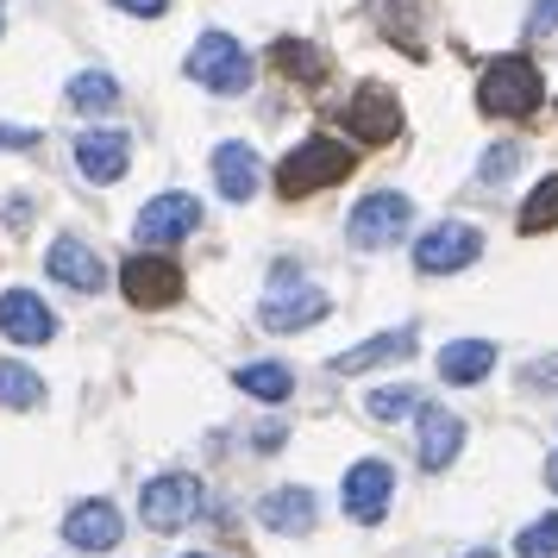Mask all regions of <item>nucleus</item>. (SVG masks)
Segmentation results:
<instances>
[{"label":"nucleus","mask_w":558,"mask_h":558,"mask_svg":"<svg viewBox=\"0 0 558 558\" xmlns=\"http://www.w3.org/2000/svg\"><path fill=\"white\" fill-rule=\"evenodd\" d=\"M364 408H371L377 421H402V414H421V408H427V396L408 383V389H377V396H371Z\"/></svg>","instance_id":"obj_27"},{"label":"nucleus","mask_w":558,"mask_h":558,"mask_svg":"<svg viewBox=\"0 0 558 558\" xmlns=\"http://www.w3.org/2000/svg\"><path fill=\"white\" fill-rule=\"evenodd\" d=\"M477 257H483V232L464 227V220H439V227H427L414 239V270L421 277H452V270L477 264Z\"/></svg>","instance_id":"obj_7"},{"label":"nucleus","mask_w":558,"mask_h":558,"mask_svg":"<svg viewBox=\"0 0 558 558\" xmlns=\"http://www.w3.org/2000/svg\"><path fill=\"white\" fill-rule=\"evenodd\" d=\"M514 553H521V558H558V514L527 521V527H521V539H514Z\"/></svg>","instance_id":"obj_26"},{"label":"nucleus","mask_w":558,"mask_h":558,"mask_svg":"<svg viewBox=\"0 0 558 558\" xmlns=\"http://www.w3.org/2000/svg\"><path fill=\"white\" fill-rule=\"evenodd\" d=\"M464 558H496V553H489V546H477V553H464Z\"/></svg>","instance_id":"obj_35"},{"label":"nucleus","mask_w":558,"mask_h":558,"mask_svg":"<svg viewBox=\"0 0 558 558\" xmlns=\"http://www.w3.org/2000/svg\"><path fill=\"white\" fill-rule=\"evenodd\" d=\"M270 70L289 82H302V88H314V82H327V51H314L307 38H277L270 45Z\"/></svg>","instance_id":"obj_21"},{"label":"nucleus","mask_w":558,"mask_h":558,"mask_svg":"<svg viewBox=\"0 0 558 558\" xmlns=\"http://www.w3.org/2000/svg\"><path fill=\"white\" fill-rule=\"evenodd\" d=\"M514 170H521V145H496V151H483V163H477L483 182H508Z\"/></svg>","instance_id":"obj_28"},{"label":"nucleus","mask_w":558,"mask_h":558,"mask_svg":"<svg viewBox=\"0 0 558 558\" xmlns=\"http://www.w3.org/2000/svg\"><path fill=\"white\" fill-rule=\"evenodd\" d=\"M70 151H76V170L95 189H107V182H120L126 177V163H132V138L120 126H88L70 138Z\"/></svg>","instance_id":"obj_8"},{"label":"nucleus","mask_w":558,"mask_h":558,"mask_svg":"<svg viewBox=\"0 0 558 558\" xmlns=\"http://www.w3.org/2000/svg\"><path fill=\"white\" fill-rule=\"evenodd\" d=\"M352 145H339V138H327V132H314V138H302L295 151L277 163V195H289V202H302V195H320V189H332V182L352 177Z\"/></svg>","instance_id":"obj_2"},{"label":"nucleus","mask_w":558,"mask_h":558,"mask_svg":"<svg viewBox=\"0 0 558 558\" xmlns=\"http://www.w3.org/2000/svg\"><path fill=\"white\" fill-rule=\"evenodd\" d=\"M546 483H553V489H558V452L546 458Z\"/></svg>","instance_id":"obj_34"},{"label":"nucleus","mask_w":558,"mask_h":558,"mask_svg":"<svg viewBox=\"0 0 558 558\" xmlns=\"http://www.w3.org/2000/svg\"><path fill=\"white\" fill-rule=\"evenodd\" d=\"M396 502V471L383 464V458H357L352 471H345V514L364 521V527H377L383 514Z\"/></svg>","instance_id":"obj_12"},{"label":"nucleus","mask_w":558,"mask_h":558,"mask_svg":"<svg viewBox=\"0 0 558 558\" xmlns=\"http://www.w3.org/2000/svg\"><path fill=\"white\" fill-rule=\"evenodd\" d=\"M408 227H414V202L396 195V189H377V195H364L352 207L345 239H352V252H389V245L408 239Z\"/></svg>","instance_id":"obj_4"},{"label":"nucleus","mask_w":558,"mask_h":558,"mask_svg":"<svg viewBox=\"0 0 558 558\" xmlns=\"http://www.w3.org/2000/svg\"><path fill=\"white\" fill-rule=\"evenodd\" d=\"M257 521L270 533H307L314 521H320V502H314V489H270L264 502H257Z\"/></svg>","instance_id":"obj_17"},{"label":"nucleus","mask_w":558,"mask_h":558,"mask_svg":"<svg viewBox=\"0 0 558 558\" xmlns=\"http://www.w3.org/2000/svg\"><path fill=\"white\" fill-rule=\"evenodd\" d=\"M38 145V126H0V151H32Z\"/></svg>","instance_id":"obj_30"},{"label":"nucleus","mask_w":558,"mask_h":558,"mask_svg":"<svg viewBox=\"0 0 558 558\" xmlns=\"http://www.w3.org/2000/svg\"><path fill=\"white\" fill-rule=\"evenodd\" d=\"M214 182H220V195H227V202H252L257 182H264V163H257L252 145H239V138H232V145L214 151Z\"/></svg>","instance_id":"obj_18"},{"label":"nucleus","mask_w":558,"mask_h":558,"mask_svg":"<svg viewBox=\"0 0 558 558\" xmlns=\"http://www.w3.org/2000/svg\"><path fill=\"white\" fill-rule=\"evenodd\" d=\"M558 227V177H539L527 202H521V232H553Z\"/></svg>","instance_id":"obj_25"},{"label":"nucleus","mask_w":558,"mask_h":558,"mask_svg":"<svg viewBox=\"0 0 558 558\" xmlns=\"http://www.w3.org/2000/svg\"><path fill=\"white\" fill-rule=\"evenodd\" d=\"M521 377H527V389H546V396H558V352H553V357H533Z\"/></svg>","instance_id":"obj_29"},{"label":"nucleus","mask_w":558,"mask_h":558,"mask_svg":"<svg viewBox=\"0 0 558 558\" xmlns=\"http://www.w3.org/2000/svg\"><path fill=\"white\" fill-rule=\"evenodd\" d=\"M0 26H7V7H0Z\"/></svg>","instance_id":"obj_36"},{"label":"nucleus","mask_w":558,"mask_h":558,"mask_svg":"<svg viewBox=\"0 0 558 558\" xmlns=\"http://www.w3.org/2000/svg\"><path fill=\"white\" fill-rule=\"evenodd\" d=\"M38 402H45L38 371H26V364H0V408H38Z\"/></svg>","instance_id":"obj_24"},{"label":"nucleus","mask_w":558,"mask_h":558,"mask_svg":"<svg viewBox=\"0 0 558 558\" xmlns=\"http://www.w3.org/2000/svg\"><path fill=\"white\" fill-rule=\"evenodd\" d=\"M546 101V82H539V63L521 51L508 57H489L477 76V107L489 120H527L533 107Z\"/></svg>","instance_id":"obj_1"},{"label":"nucleus","mask_w":558,"mask_h":558,"mask_svg":"<svg viewBox=\"0 0 558 558\" xmlns=\"http://www.w3.org/2000/svg\"><path fill=\"white\" fill-rule=\"evenodd\" d=\"M327 307H332L327 289L302 282V270H295V264H277V277H270V289H264L257 320H264L270 332H307L314 320H327Z\"/></svg>","instance_id":"obj_3"},{"label":"nucleus","mask_w":558,"mask_h":558,"mask_svg":"<svg viewBox=\"0 0 558 558\" xmlns=\"http://www.w3.org/2000/svg\"><path fill=\"white\" fill-rule=\"evenodd\" d=\"M414 327H389L377 332V339H364V345H352V352L332 357V377H357V371H377V364H402V357H414Z\"/></svg>","instance_id":"obj_16"},{"label":"nucleus","mask_w":558,"mask_h":558,"mask_svg":"<svg viewBox=\"0 0 558 558\" xmlns=\"http://www.w3.org/2000/svg\"><path fill=\"white\" fill-rule=\"evenodd\" d=\"M63 539H70L76 553H113V546L126 539V521H120L113 502H76L70 521H63Z\"/></svg>","instance_id":"obj_13"},{"label":"nucleus","mask_w":558,"mask_h":558,"mask_svg":"<svg viewBox=\"0 0 558 558\" xmlns=\"http://www.w3.org/2000/svg\"><path fill=\"white\" fill-rule=\"evenodd\" d=\"M464 446V421L446 414V408H421V471H446Z\"/></svg>","instance_id":"obj_19"},{"label":"nucleus","mask_w":558,"mask_h":558,"mask_svg":"<svg viewBox=\"0 0 558 558\" xmlns=\"http://www.w3.org/2000/svg\"><path fill=\"white\" fill-rule=\"evenodd\" d=\"M282 439H289L282 427H257V433H252V446H257V452H277Z\"/></svg>","instance_id":"obj_33"},{"label":"nucleus","mask_w":558,"mask_h":558,"mask_svg":"<svg viewBox=\"0 0 558 558\" xmlns=\"http://www.w3.org/2000/svg\"><path fill=\"white\" fill-rule=\"evenodd\" d=\"M489 371H496V345H489V339H452V345L439 352V377L458 383V389L483 383Z\"/></svg>","instance_id":"obj_20"},{"label":"nucleus","mask_w":558,"mask_h":558,"mask_svg":"<svg viewBox=\"0 0 558 558\" xmlns=\"http://www.w3.org/2000/svg\"><path fill=\"white\" fill-rule=\"evenodd\" d=\"M232 383H239L245 396H257V402H289V396H295V371H289V364H245Z\"/></svg>","instance_id":"obj_22"},{"label":"nucleus","mask_w":558,"mask_h":558,"mask_svg":"<svg viewBox=\"0 0 558 558\" xmlns=\"http://www.w3.org/2000/svg\"><path fill=\"white\" fill-rule=\"evenodd\" d=\"M113 7H126L138 20H163V13H170V0H113Z\"/></svg>","instance_id":"obj_32"},{"label":"nucleus","mask_w":558,"mask_h":558,"mask_svg":"<svg viewBox=\"0 0 558 558\" xmlns=\"http://www.w3.org/2000/svg\"><path fill=\"white\" fill-rule=\"evenodd\" d=\"M182 70H189V82H202L207 95H245L252 88V57L227 32H202V45L189 51Z\"/></svg>","instance_id":"obj_5"},{"label":"nucleus","mask_w":558,"mask_h":558,"mask_svg":"<svg viewBox=\"0 0 558 558\" xmlns=\"http://www.w3.org/2000/svg\"><path fill=\"white\" fill-rule=\"evenodd\" d=\"M527 26H533V32H558V0H533Z\"/></svg>","instance_id":"obj_31"},{"label":"nucleus","mask_w":558,"mask_h":558,"mask_svg":"<svg viewBox=\"0 0 558 558\" xmlns=\"http://www.w3.org/2000/svg\"><path fill=\"white\" fill-rule=\"evenodd\" d=\"M195 514H202V477H189V471L151 477L145 496H138V521L151 533H177V527H189Z\"/></svg>","instance_id":"obj_6"},{"label":"nucleus","mask_w":558,"mask_h":558,"mask_svg":"<svg viewBox=\"0 0 558 558\" xmlns=\"http://www.w3.org/2000/svg\"><path fill=\"white\" fill-rule=\"evenodd\" d=\"M339 120L352 126L357 145H396V132H402V107H396V95H389V88L364 82L352 101H345V113H339Z\"/></svg>","instance_id":"obj_11"},{"label":"nucleus","mask_w":558,"mask_h":558,"mask_svg":"<svg viewBox=\"0 0 558 558\" xmlns=\"http://www.w3.org/2000/svg\"><path fill=\"white\" fill-rule=\"evenodd\" d=\"M195 227H202V202L182 195V189L151 195V202L138 207V220H132V232H138L145 245H177V239H189Z\"/></svg>","instance_id":"obj_10"},{"label":"nucleus","mask_w":558,"mask_h":558,"mask_svg":"<svg viewBox=\"0 0 558 558\" xmlns=\"http://www.w3.org/2000/svg\"><path fill=\"white\" fill-rule=\"evenodd\" d=\"M189 558H207V553H189Z\"/></svg>","instance_id":"obj_37"},{"label":"nucleus","mask_w":558,"mask_h":558,"mask_svg":"<svg viewBox=\"0 0 558 558\" xmlns=\"http://www.w3.org/2000/svg\"><path fill=\"white\" fill-rule=\"evenodd\" d=\"M0 332L13 345H45V339H57V314L32 289H7L0 295Z\"/></svg>","instance_id":"obj_14"},{"label":"nucleus","mask_w":558,"mask_h":558,"mask_svg":"<svg viewBox=\"0 0 558 558\" xmlns=\"http://www.w3.org/2000/svg\"><path fill=\"white\" fill-rule=\"evenodd\" d=\"M63 95H70V107H82V113H107V107L120 101V76H107V70H76Z\"/></svg>","instance_id":"obj_23"},{"label":"nucleus","mask_w":558,"mask_h":558,"mask_svg":"<svg viewBox=\"0 0 558 558\" xmlns=\"http://www.w3.org/2000/svg\"><path fill=\"white\" fill-rule=\"evenodd\" d=\"M120 289H126V302H132V307H170V302L182 295L177 257H163V252L126 257V270H120Z\"/></svg>","instance_id":"obj_9"},{"label":"nucleus","mask_w":558,"mask_h":558,"mask_svg":"<svg viewBox=\"0 0 558 558\" xmlns=\"http://www.w3.org/2000/svg\"><path fill=\"white\" fill-rule=\"evenodd\" d=\"M45 270H51L63 289H76V295H101L107 289V270H101V257L88 252L82 239H57L51 252H45Z\"/></svg>","instance_id":"obj_15"}]
</instances>
